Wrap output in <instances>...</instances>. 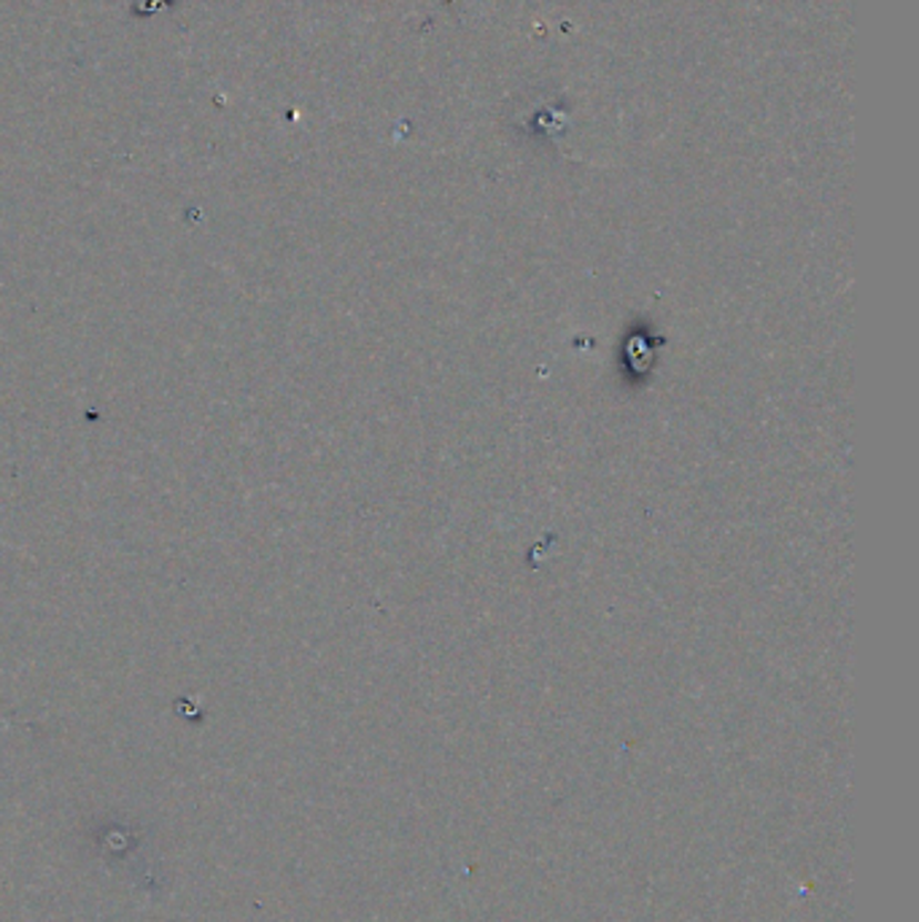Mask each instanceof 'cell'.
<instances>
[]
</instances>
